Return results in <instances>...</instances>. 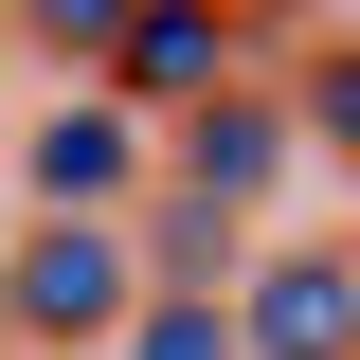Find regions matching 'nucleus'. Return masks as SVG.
I'll use <instances>...</instances> for the list:
<instances>
[{
	"mask_svg": "<svg viewBox=\"0 0 360 360\" xmlns=\"http://www.w3.org/2000/svg\"><path fill=\"white\" fill-rule=\"evenodd\" d=\"M288 90H198L180 108V198H270V162H288Z\"/></svg>",
	"mask_w": 360,
	"mask_h": 360,
	"instance_id": "nucleus-4",
	"label": "nucleus"
},
{
	"mask_svg": "<svg viewBox=\"0 0 360 360\" xmlns=\"http://www.w3.org/2000/svg\"><path fill=\"white\" fill-rule=\"evenodd\" d=\"M234 18H252V0H234Z\"/></svg>",
	"mask_w": 360,
	"mask_h": 360,
	"instance_id": "nucleus-10",
	"label": "nucleus"
},
{
	"mask_svg": "<svg viewBox=\"0 0 360 360\" xmlns=\"http://www.w3.org/2000/svg\"><path fill=\"white\" fill-rule=\"evenodd\" d=\"M234 0H127V37H108V72H127V108H198V90H234Z\"/></svg>",
	"mask_w": 360,
	"mask_h": 360,
	"instance_id": "nucleus-3",
	"label": "nucleus"
},
{
	"mask_svg": "<svg viewBox=\"0 0 360 360\" xmlns=\"http://www.w3.org/2000/svg\"><path fill=\"white\" fill-rule=\"evenodd\" d=\"M144 307V270L108 217H37L18 234V270H0V324H37V342H108V324Z\"/></svg>",
	"mask_w": 360,
	"mask_h": 360,
	"instance_id": "nucleus-1",
	"label": "nucleus"
},
{
	"mask_svg": "<svg viewBox=\"0 0 360 360\" xmlns=\"http://www.w3.org/2000/svg\"><path fill=\"white\" fill-rule=\"evenodd\" d=\"M234 270H252L234 252V198H180L162 217V288H234Z\"/></svg>",
	"mask_w": 360,
	"mask_h": 360,
	"instance_id": "nucleus-7",
	"label": "nucleus"
},
{
	"mask_svg": "<svg viewBox=\"0 0 360 360\" xmlns=\"http://www.w3.org/2000/svg\"><path fill=\"white\" fill-rule=\"evenodd\" d=\"M37 37H54V54H108V37H127V0H37Z\"/></svg>",
	"mask_w": 360,
	"mask_h": 360,
	"instance_id": "nucleus-9",
	"label": "nucleus"
},
{
	"mask_svg": "<svg viewBox=\"0 0 360 360\" xmlns=\"http://www.w3.org/2000/svg\"><path fill=\"white\" fill-rule=\"evenodd\" d=\"M127 180H144V108H127V90H90V108L37 127V217H108Z\"/></svg>",
	"mask_w": 360,
	"mask_h": 360,
	"instance_id": "nucleus-5",
	"label": "nucleus"
},
{
	"mask_svg": "<svg viewBox=\"0 0 360 360\" xmlns=\"http://www.w3.org/2000/svg\"><path fill=\"white\" fill-rule=\"evenodd\" d=\"M108 342H127V360H252V342H234V307H217V288H162V307H127Z\"/></svg>",
	"mask_w": 360,
	"mask_h": 360,
	"instance_id": "nucleus-6",
	"label": "nucleus"
},
{
	"mask_svg": "<svg viewBox=\"0 0 360 360\" xmlns=\"http://www.w3.org/2000/svg\"><path fill=\"white\" fill-rule=\"evenodd\" d=\"M234 342L252 360H360V252H252L234 270Z\"/></svg>",
	"mask_w": 360,
	"mask_h": 360,
	"instance_id": "nucleus-2",
	"label": "nucleus"
},
{
	"mask_svg": "<svg viewBox=\"0 0 360 360\" xmlns=\"http://www.w3.org/2000/svg\"><path fill=\"white\" fill-rule=\"evenodd\" d=\"M288 127H307V144H342V162H360V37H342V54H324V72H307V90H288Z\"/></svg>",
	"mask_w": 360,
	"mask_h": 360,
	"instance_id": "nucleus-8",
	"label": "nucleus"
}]
</instances>
